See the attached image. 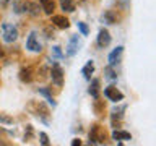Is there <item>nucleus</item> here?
I'll return each mask as SVG.
<instances>
[{
  "label": "nucleus",
  "mask_w": 156,
  "mask_h": 146,
  "mask_svg": "<svg viewBox=\"0 0 156 146\" xmlns=\"http://www.w3.org/2000/svg\"><path fill=\"white\" fill-rule=\"evenodd\" d=\"M104 96L109 101H112V102H120L122 99H124V94H122V92L117 89L115 86H112V85L107 86L106 89H104Z\"/></svg>",
  "instance_id": "nucleus-6"
},
{
  "label": "nucleus",
  "mask_w": 156,
  "mask_h": 146,
  "mask_svg": "<svg viewBox=\"0 0 156 146\" xmlns=\"http://www.w3.org/2000/svg\"><path fill=\"white\" fill-rule=\"evenodd\" d=\"M51 78H52V83H54V85H57V86H62V85H63V70H62V67L58 65L57 62L52 65Z\"/></svg>",
  "instance_id": "nucleus-5"
},
{
  "label": "nucleus",
  "mask_w": 156,
  "mask_h": 146,
  "mask_svg": "<svg viewBox=\"0 0 156 146\" xmlns=\"http://www.w3.org/2000/svg\"><path fill=\"white\" fill-rule=\"evenodd\" d=\"M0 57H2V47H0Z\"/></svg>",
  "instance_id": "nucleus-30"
},
{
  "label": "nucleus",
  "mask_w": 156,
  "mask_h": 146,
  "mask_svg": "<svg viewBox=\"0 0 156 146\" xmlns=\"http://www.w3.org/2000/svg\"><path fill=\"white\" fill-rule=\"evenodd\" d=\"M112 138L115 141H129V140H132V135L124 130H114L112 131Z\"/></svg>",
  "instance_id": "nucleus-12"
},
{
  "label": "nucleus",
  "mask_w": 156,
  "mask_h": 146,
  "mask_svg": "<svg viewBox=\"0 0 156 146\" xmlns=\"http://www.w3.org/2000/svg\"><path fill=\"white\" fill-rule=\"evenodd\" d=\"M60 8L67 13H72L75 12V3H73V0H60Z\"/></svg>",
  "instance_id": "nucleus-19"
},
{
  "label": "nucleus",
  "mask_w": 156,
  "mask_h": 146,
  "mask_svg": "<svg viewBox=\"0 0 156 146\" xmlns=\"http://www.w3.org/2000/svg\"><path fill=\"white\" fill-rule=\"evenodd\" d=\"M2 36L5 42H15L18 39V29L10 23H3L2 24Z\"/></svg>",
  "instance_id": "nucleus-3"
},
{
  "label": "nucleus",
  "mask_w": 156,
  "mask_h": 146,
  "mask_svg": "<svg viewBox=\"0 0 156 146\" xmlns=\"http://www.w3.org/2000/svg\"><path fill=\"white\" fill-rule=\"evenodd\" d=\"M52 54H54V57H55V58H62L63 57V54H62V50H60V47H58V46L52 47Z\"/></svg>",
  "instance_id": "nucleus-25"
},
{
  "label": "nucleus",
  "mask_w": 156,
  "mask_h": 146,
  "mask_svg": "<svg viewBox=\"0 0 156 146\" xmlns=\"http://www.w3.org/2000/svg\"><path fill=\"white\" fill-rule=\"evenodd\" d=\"M20 80L23 83H29L33 80V68L31 67H26V68H21L20 70Z\"/></svg>",
  "instance_id": "nucleus-13"
},
{
  "label": "nucleus",
  "mask_w": 156,
  "mask_h": 146,
  "mask_svg": "<svg viewBox=\"0 0 156 146\" xmlns=\"http://www.w3.org/2000/svg\"><path fill=\"white\" fill-rule=\"evenodd\" d=\"M96 42H98V47H101V49H106L107 46L111 44V33L107 31V29L102 28L99 34H98V39H96Z\"/></svg>",
  "instance_id": "nucleus-8"
},
{
  "label": "nucleus",
  "mask_w": 156,
  "mask_h": 146,
  "mask_svg": "<svg viewBox=\"0 0 156 146\" xmlns=\"http://www.w3.org/2000/svg\"><path fill=\"white\" fill-rule=\"evenodd\" d=\"M28 110H31L39 120H42V122H44V123H49V120H47L49 110H47V107L44 106L42 102H31V104L28 106Z\"/></svg>",
  "instance_id": "nucleus-1"
},
{
  "label": "nucleus",
  "mask_w": 156,
  "mask_h": 146,
  "mask_svg": "<svg viewBox=\"0 0 156 146\" xmlns=\"http://www.w3.org/2000/svg\"><path fill=\"white\" fill-rule=\"evenodd\" d=\"M106 140V133L101 125L94 123L90 130V144H102Z\"/></svg>",
  "instance_id": "nucleus-2"
},
{
  "label": "nucleus",
  "mask_w": 156,
  "mask_h": 146,
  "mask_svg": "<svg viewBox=\"0 0 156 146\" xmlns=\"http://www.w3.org/2000/svg\"><path fill=\"white\" fill-rule=\"evenodd\" d=\"M15 13H18V15H21V13H24V12H28V3H15Z\"/></svg>",
  "instance_id": "nucleus-22"
},
{
  "label": "nucleus",
  "mask_w": 156,
  "mask_h": 146,
  "mask_svg": "<svg viewBox=\"0 0 156 146\" xmlns=\"http://www.w3.org/2000/svg\"><path fill=\"white\" fill-rule=\"evenodd\" d=\"M0 123L10 125V123H13V119H12V117H8V115H2V114H0Z\"/></svg>",
  "instance_id": "nucleus-24"
},
{
  "label": "nucleus",
  "mask_w": 156,
  "mask_h": 146,
  "mask_svg": "<svg viewBox=\"0 0 156 146\" xmlns=\"http://www.w3.org/2000/svg\"><path fill=\"white\" fill-rule=\"evenodd\" d=\"M26 49L29 52H41L42 50V44L39 42V37H37V33L36 31H33V33H29V36L26 39Z\"/></svg>",
  "instance_id": "nucleus-4"
},
{
  "label": "nucleus",
  "mask_w": 156,
  "mask_h": 146,
  "mask_svg": "<svg viewBox=\"0 0 156 146\" xmlns=\"http://www.w3.org/2000/svg\"><path fill=\"white\" fill-rule=\"evenodd\" d=\"M28 12L33 15V16H36V15H39V5L36 2H29L28 3Z\"/></svg>",
  "instance_id": "nucleus-21"
},
{
  "label": "nucleus",
  "mask_w": 156,
  "mask_h": 146,
  "mask_svg": "<svg viewBox=\"0 0 156 146\" xmlns=\"http://www.w3.org/2000/svg\"><path fill=\"white\" fill-rule=\"evenodd\" d=\"M76 26H78V31H80L83 36H88V33H90V29H88V26L83 21H78L76 23Z\"/></svg>",
  "instance_id": "nucleus-23"
},
{
  "label": "nucleus",
  "mask_w": 156,
  "mask_h": 146,
  "mask_svg": "<svg viewBox=\"0 0 156 146\" xmlns=\"http://www.w3.org/2000/svg\"><path fill=\"white\" fill-rule=\"evenodd\" d=\"M3 2L7 3V2H16V0H3Z\"/></svg>",
  "instance_id": "nucleus-29"
},
{
  "label": "nucleus",
  "mask_w": 156,
  "mask_h": 146,
  "mask_svg": "<svg viewBox=\"0 0 156 146\" xmlns=\"http://www.w3.org/2000/svg\"><path fill=\"white\" fill-rule=\"evenodd\" d=\"M124 110H125V106H120L119 109H114L111 112V123H112V127L120 125L122 119H124Z\"/></svg>",
  "instance_id": "nucleus-9"
},
{
  "label": "nucleus",
  "mask_w": 156,
  "mask_h": 146,
  "mask_svg": "<svg viewBox=\"0 0 156 146\" xmlns=\"http://www.w3.org/2000/svg\"><path fill=\"white\" fill-rule=\"evenodd\" d=\"M31 136H33V127H31V125H28V135H24V138L29 140Z\"/></svg>",
  "instance_id": "nucleus-27"
},
{
  "label": "nucleus",
  "mask_w": 156,
  "mask_h": 146,
  "mask_svg": "<svg viewBox=\"0 0 156 146\" xmlns=\"http://www.w3.org/2000/svg\"><path fill=\"white\" fill-rule=\"evenodd\" d=\"M76 144H78V146H80V144H81V141H80V140H78V138L72 141V146H76Z\"/></svg>",
  "instance_id": "nucleus-28"
},
{
  "label": "nucleus",
  "mask_w": 156,
  "mask_h": 146,
  "mask_svg": "<svg viewBox=\"0 0 156 146\" xmlns=\"http://www.w3.org/2000/svg\"><path fill=\"white\" fill-rule=\"evenodd\" d=\"M37 92H39L41 96L46 97V101H47L52 107H55V106H57V104H55V101H54V97H52V94H51V89H49V88H37Z\"/></svg>",
  "instance_id": "nucleus-14"
},
{
  "label": "nucleus",
  "mask_w": 156,
  "mask_h": 146,
  "mask_svg": "<svg viewBox=\"0 0 156 146\" xmlns=\"http://www.w3.org/2000/svg\"><path fill=\"white\" fill-rule=\"evenodd\" d=\"M102 21H104L106 24H115L117 23V16L115 13L112 12V10H107V12L102 15Z\"/></svg>",
  "instance_id": "nucleus-17"
},
{
  "label": "nucleus",
  "mask_w": 156,
  "mask_h": 146,
  "mask_svg": "<svg viewBox=\"0 0 156 146\" xmlns=\"http://www.w3.org/2000/svg\"><path fill=\"white\" fill-rule=\"evenodd\" d=\"M122 54H124V47H122V46L115 47L114 50H112V52L109 54V58H107V62H109V65H111V67H115L117 63L120 62Z\"/></svg>",
  "instance_id": "nucleus-10"
},
{
  "label": "nucleus",
  "mask_w": 156,
  "mask_h": 146,
  "mask_svg": "<svg viewBox=\"0 0 156 146\" xmlns=\"http://www.w3.org/2000/svg\"><path fill=\"white\" fill-rule=\"evenodd\" d=\"M52 24L57 26V28H60V29H67L68 26H70V21H68L63 15H54L52 16Z\"/></svg>",
  "instance_id": "nucleus-11"
},
{
  "label": "nucleus",
  "mask_w": 156,
  "mask_h": 146,
  "mask_svg": "<svg viewBox=\"0 0 156 146\" xmlns=\"http://www.w3.org/2000/svg\"><path fill=\"white\" fill-rule=\"evenodd\" d=\"M81 73H83V76H85V80L90 81V80H91V75L94 73V65H93V62H88L86 65L83 67Z\"/></svg>",
  "instance_id": "nucleus-18"
},
{
  "label": "nucleus",
  "mask_w": 156,
  "mask_h": 146,
  "mask_svg": "<svg viewBox=\"0 0 156 146\" xmlns=\"http://www.w3.org/2000/svg\"><path fill=\"white\" fill-rule=\"evenodd\" d=\"M39 2H41V8L44 10V13H46V15H52L54 8H55L54 0H39Z\"/></svg>",
  "instance_id": "nucleus-16"
},
{
  "label": "nucleus",
  "mask_w": 156,
  "mask_h": 146,
  "mask_svg": "<svg viewBox=\"0 0 156 146\" xmlns=\"http://www.w3.org/2000/svg\"><path fill=\"white\" fill-rule=\"evenodd\" d=\"M90 81L91 83H90V89H88V92H90V94L96 99V97L99 96V85H101V81L96 80V78H94V80H90Z\"/></svg>",
  "instance_id": "nucleus-15"
},
{
  "label": "nucleus",
  "mask_w": 156,
  "mask_h": 146,
  "mask_svg": "<svg viewBox=\"0 0 156 146\" xmlns=\"http://www.w3.org/2000/svg\"><path fill=\"white\" fill-rule=\"evenodd\" d=\"M78 47H80V39H78V36H72L70 41H68V44H67L65 55L67 57H73L78 52Z\"/></svg>",
  "instance_id": "nucleus-7"
},
{
  "label": "nucleus",
  "mask_w": 156,
  "mask_h": 146,
  "mask_svg": "<svg viewBox=\"0 0 156 146\" xmlns=\"http://www.w3.org/2000/svg\"><path fill=\"white\" fill-rule=\"evenodd\" d=\"M39 140H41V144H44V146L49 144V136L44 133V131H41V133H39Z\"/></svg>",
  "instance_id": "nucleus-26"
},
{
  "label": "nucleus",
  "mask_w": 156,
  "mask_h": 146,
  "mask_svg": "<svg viewBox=\"0 0 156 146\" xmlns=\"http://www.w3.org/2000/svg\"><path fill=\"white\" fill-rule=\"evenodd\" d=\"M104 78L106 80H109V81H115L117 80V73L114 71V67H106L104 68Z\"/></svg>",
  "instance_id": "nucleus-20"
}]
</instances>
